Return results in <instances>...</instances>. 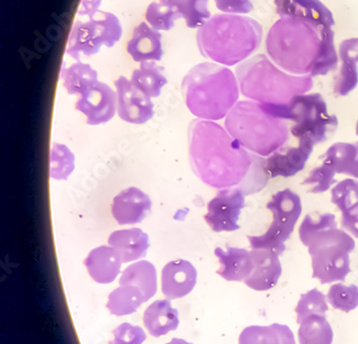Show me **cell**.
Instances as JSON below:
<instances>
[{"instance_id": "6da1fadb", "label": "cell", "mask_w": 358, "mask_h": 344, "mask_svg": "<svg viewBox=\"0 0 358 344\" xmlns=\"http://www.w3.org/2000/svg\"><path fill=\"white\" fill-rule=\"evenodd\" d=\"M189 157L200 181L217 189L259 193L269 175L266 159L251 153L213 121L195 120L189 127Z\"/></svg>"}, {"instance_id": "7a4b0ae2", "label": "cell", "mask_w": 358, "mask_h": 344, "mask_svg": "<svg viewBox=\"0 0 358 344\" xmlns=\"http://www.w3.org/2000/svg\"><path fill=\"white\" fill-rule=\"evenodd\" d=\"M196 40L203 57L233 67L247 61L261 47L263 27L252 17L215 14L198 28Z\"/></svg>"}, {"instance_id": "3957f363", "label": "cell", "mask_w": 358, "mask_h": 344, "mask_svg": "<svg viewBox=\"0 0 358 344\" xmlns=\"http://www.w3.org/2000/svg\"><path fill=\"white\" fill-rule=\"evenodd\" d=\"M239 83L231 69L220 64L194 66L182 81L186 107L194 117L205 121H220L239 99Z\"/></svg>"}, {"instance_id": "277c9868", "label": "cell", "mask_w": 358, "mask_h": 344, "mask_svg": "<svg viewBox=\"0 0 358 344\" xmlns=\"http://www.w3.org/2000/svg\"><path fill=\"white\" fill-rule=\"evenodd\" d=\"M236 77L242 95L268 105H289L295 96L303 95L313 87V77L284 73L264 54L239 64Z\"/></svg>"}, {"instance_id": "5b68a950", "label": "cell", "mask_w": 358, "mask_h": 344, "mask_svg": "<svg viewBox=\"0 0 358 344\" xmlns=\"http://www.w3.org/2000/svg\"><path fill=\"white\" fill-rule=\"evenodd\" d=\"M321 34L306 22L282 17L268 31V55L289 75H310L321 48Z\"/></svg>"}, {"instance_id": "8992f818", "label": "cell", "mask_w": 358, "mask_h": 344, "mask_svg": "<svg viewBox=\"0 0 358 344\" xmlns=\"http://www.w3.org/2000/svg\"><path fill=\"white\" fill-rule=\"evenodd\" d=\"M225 128L242 147L262 157L270 156L289 141V126L262 103L240 100L227 114Z\"/></svg>"}, {"instance_id": "52a82bcc", "label": "cell", "mask_w": 358, "mask_h": 344, "mask_svg": "<svg viewBox=\"0 0 358 344\" xmlns=\"http://www.w3.org/2000/svg\"><path fill=\"white\" fill-rule=\"evenodd\" d=\"M262 105L273 117L294 122L292 135L298 141L311 142L313 145L331 139L339 125L338 117L329 114L320 93L295 96L289 105Z\"/></svg>"}, {"instance_id": "ba28073f", "label": "cell", "mask_w": 358, "mask_h": 344, "mask_svg": "<svg viewBox=\"0 0 358 344\" xmlns=\"http://www.w3.org/2000/svg\"><path fill=\"white\" fill-rule=\"evenodd\" d=\"M312 258V277L322 284L345 281L351 271L350 253L355 249L353 238L338 226L331 227L315 236L309 245Z\"/></svg>"}, {"instance_id": "9c48e42d", "label": "cell", "mask_w": 358, "mask_h": 344, "mask_svg": "<svg viewBox=\"0 0 358 344\" xmlns=\"http://www.w3.org/2000/svg\"><path fill=\"white\" fill-rule=\"evenodd\" d=\"M121 22L111 12L99 11L87 21L73 24L68 39L66 52L77 62L81 56H93L101 47L112 48L121 39Z\"/></svg>"}, {"instance_id": "30bf717a", "label": "cell", "mask_w": 358, "mask_h": 344, "mask_svg": "<svg viewBox=\"0 0 358 344\" xmlns=\"http://www.w3.org/2000/svg\"><path fill=\"white\" fill-rule=\"evenodd\" d=\"M267 209L273 215V221L264 235L248 236L252 250H269L281 255L286 250V240L291 237L299 220L303 205L298 194L285 189L272 196Z\"/></svg>"}, {"instance_id": "8fae6325", "label": "cell", "mask_w": 358, "mask_h": 344, "mask_svg": "<svg viewBox=\"0 0 358 344\" xmlns=\"http://www.w3.org/2000/svg\"><path fill=\"white\" fill-rule=\"evenodd\" d=\"M245 207V198L239 189H220L208 203V212L203 217L215 233H231L239 229L240 214Z\"/></svg>"}, {"instance_id": "7c38bea8", "label": "cell", "mask_w": 358, "mask_h": 344, "mask_svg": "<svg viewBox=\"0 0 358 344\" xmlns=\"http://www.w3.org/2000/svg\"><path fill=\"white\" fill-rule=\"evenodd\" d=\"M117 94V114L127 123L141 125L154 117L151 98L137 89L131 80L121 77L114 81Z\"/></svg>"}, {"instance_id": "4fadbf2b", "label": "cell", "mask_w": 358, "mask_h": 344, "mask_svg": "<svg viewBox=\"0 0 358 344\" xmlns=\"http://www.w3.org/2000/svg\"><path fill=\"white\" fill-rule=\"evenodd\" d=\"M76 109L87 117L89 125L107 123L117 112V94L108 84L98 81L80 95Z\"/></svg>"}, {"instance_id": "5bb4252c", "label": "cell", "mask_w": 358, "mask_h": 344, "mask_svg": "<svg viewBox=\"0 0 358 344\" xmlns=\"http://www.w3.org/2000/svg\"><path fill=\"white\" fill-rule=\"evenodd\" d=\"M275 11L280 17H289L306 22L317 31L333 29V13L320 0H275Z\"/></svg>"}, {"instance_id": "9a60e30c", "label": "cell", "mask_w": 358, "mask_h": 344, "mask_svg": "<svg viewBox=\"0 0 358 344\" xmlns=\"http://www.w3.org/2000/svg\"><path fill=\"white\" fill-rule=\"evenodd\" d=\"M311 142L298 141V147H282L266 159V170L270 178H289L305 168L313 152Z\"/></svg>"}, {"instance_id": "2e32d148", "label": "cell", "mask_w": 358, "mask_h": 344, "mask_svg": "<svg viewBox=\"0 0 358 344\" xmlns=\"http://www.w3.org/2000/svg\"><path fill=\"white\" fill-rule=\"evenodd\" d=\"M152 201L138 187H128L113 198L111 212L120 225L141 223L151 212Z\"/></svg>"}, {"instance_id": "e0dca14e", "label": "cell", "mask_w": 358, "mask_h": 344, "mask_svg": "<svg viewBox=\"0 0 358 344\" xmlns=\"http://www.w3.org/2000/svg\"><path fill=\"white\" fill-rule=\"evenodd\" d=\"M197 282V270L185 259L169 261L162 271V291L167 299L189 295Z\"/></svg>"}, {"instance_id": "ac0fdd59", "label": "cell", "mask_w": 358, "mask_h": 344, "mask_svg": "<svg viewBox=\"0 0 358 344\" xmlns=\"http://www.w3.org/2000/svg\"><path fill=\"white\" fill-rule=\"evenodd\" d=\"M254 269L245 284L257 292L269 291L279 282L282 275V265L279 255L269 250H252Z\"/></svg>"}, {"instance_id": "d6986e66", "label": "cell", "mask_w": 358, "mask_h": 344, "mask_svg": "<svg viewBox=\"0 0 358 344\" xmlns=\"http://www.w3.org/2000/svg\"><path fill=\"white\" fill-rule=\"evenodd\" d=\"M126 51L137 63L161 61L164 55L161 33L147 22H141L128 40Z\"/></svg>"}, {"instance_id": "ffe728a7", "label": "cell", "mask_w": 358, "mask_h": 344, "mask_svg": "<svg viewBox=\"0 0 358 344\" xmlns=\"http://www.w3.org/2000/svg\"><path fill=\"white\" fill-rule=\"evenodd\" d=\"M341 67L334 82L336 96H347L358 84V38L343 40L339 47Z\"/></svg>"}, {"instance_id": "44dd1931", "label": "cell", "mask_w": 358, "mask_h": 344, "mask_svg": "<svg viewBox=\"0 0 358 344\" xmlns=\"http://www.w3.org/2000/svg\"><path fill=\"white\" fill-rule=\"evenodd\" d=\"M122 258L117 250L100 245L90 252L84 261L90 275L99 284L112 283L121 271Z\"/></svg>"}, {"instance_id": "7402d4cb", "label": "cell", "mask_w": 358, "mask_h": 344, "mask_svg": "<svg viewBox=\"0 0 358 344\" xmlns=\"http://www.w3.org/2000/svg\"><path fill=\"white\" fill-rule=\"evenodd\" d=\"M214 254L221 265L217 273L227 281H245L251 275L254 269V261L251 252L248 250L239 248L223 250L217 248Z\"/></svg>"}, {"instance_id": "603a6c76", "label": "cell", "mask_w": 358, "mask_h": 344, "mask_svg": "<svg viewBox=\"0 0 358 344\" xmlns=\"http://www.w3.org/2000/svg\"><path fill=\"white\" fill-rule=\"evenodd\" d=\"M108 243L117 250L123 263H131L145 257L150 248L149 236L140 228L113 231Z\"/></svg>"}, {"instance_id": "cb8c5ba5", "label": "cell", "mask_w": 358, "mask_h": 344, "mask_svg": "<svg viewBox=\"0 0 358 344\" xmlns=\"http://www.w3.org/2000/svg\"><path fill=\"white\" fill-rule=\"evenodd\" d=\"M143 322L149 333L159 338L179 326V313L173 309L169 299L157 300L145 310Z\"/></svg>"}, {"instance_id": "d4e9b609", "label": "cell", "mask_w": 358, "mask_h": 344, "mask_svg": "<svg viewBox=\"0 0 358 344\" xmlns=\"http://www.w3.org/2000/svg\"><path fill=\"white\" fill-rule=\"evenodd\" d=\"M121 285H131L141 292L145 303L157 291V275L153 264L140 261L126 268L120 279Z\"/></svg>"}, {"instance_id": "484cf974", "label": "cell", "mask_w": 358, "mask_h": 344, "mask_svg": "<svg viewBox=\"0 0 358 344\" xmlns=\"http://www.w3.org/2000/svg\"><path fill=\"white\" fill-rule=\"evenodd\" d=\"M321 159H323V163L331 165L336 173L358 179V141L334 143Z\"/></svg>"}, {"instance_id": "4316f807", "label": "cell", "mask_w": 358, "mask_h": 344, "mask_svg": "<svg viewBox=\"0 0 358 344\" xmlns=\"http://www.w3.org/2000/svg\"><path fill=\"white\" fill-rule=\"evenodd\" d=\"M163 69L156 62H145L131 73V82L150 98L159 97L164 86L168 83Z\"/></svg>"}, {"instance_id": "83f0119b", "label": "cell", "mask_w": 358, "mask_h": 344, "mask_svg": "<svg viewBox=\"0 0 358 344\" xmlns=\"http://www.w3.org/2000/svg\"><path fill=\"white\" fill-rule=\"evenodd\" d=\"M64 87L70 95H81L98 82V73L89 64L77 62L62 69Z\"/></svg>"}, {"instance_id": "f1b7e54d", "label": "cell", "mask_w": 358, "mask_h": 344, "mask_svg": "<svg viewBox=\"0 0 358 344\" xmlns=\"http://www.w3.org/2000/svg\"><path fill=\"white\" fill-rule=\"evenodd\" d=\"M143 303L145 299L139 289L131 285H121L110 294L107 308L113 315L123 317L135 313Z\"/></svg>"}, {"instance_id": "f546056e", "label": "cell", "mask_w": 358, "mask_h": 344, "mask_svg": "<svg viewBox=\"0 0 358 344\" xmlns=\"http://www.w3.org/2000/svg\"><path fill=\"white\" fill-rule=\"evenodd\" d=\"M300 344H331L334 331L323 315H311L300 324L298 331Z\"/></svg>"}, {"instance_id": "4dcf8cb0", "label": "cell", "mask_w": 358, "mask_h": 344, "mask_svg": "<svg viewBox=\"0 0 358 344\" xmlns=\"http://www.w3.org/2000/svg\"><path fill=\"white\" fill-rule=\"evenodd\" d=\"M175 8L189 28H200L211 17L209 0H164Z\"/></svg>"}, {"instance_id": "1f68e13d", "label": "cell", "mask_w": 358, "mask_h": 344, "mask_svg": "<svg viewBox=\"0 0 358 344\" xmlns=\"http://www.w3.org/2000/svg\"><path fill=\"white\" fill-rule=\"evenodd\" d=\"M321 36V48H320L319 55L315 59V63L312 67L311 73H310L311 77L327 75L328 73L337 69L338 62H339L335 43H334L335 34L333 29L322 31Z\"/></svg>"}, {"instance_id": "d6a6232c", "label": "cell", "mask_w": 358, "mask_h": 344, "mask_svg": "<svg viewBox=\"0 0 358 344\" xmlns=\"http://www.w3.org/2000/svg\"><path fill=\"white\" fill-rule=\"evenodd\" d=\"M178 19H181V17L177 10L164 0H154L153 3L148 6L145 11V21L159 31H170Z\"/></svg>"}, {"instance_id": "836d02e7", "label": "cell", "mask_w": 358, "mask_h": 344, "mask_svg": "<svg viewBox=\"0 0 358 344\" xmlns=\"http://www.w3.org/2000/svg\"><path fill=\"white\" fill-rule=\"evenodd\" d=\"M75 170V155L66 145L54 143L50 157V175L57 181L67 180Z\"/></svg>"}, {"instance_id": "e575fe53", "label": "cell", "mask_w": 358, "mask_h": 344, "mask_svg": "<svg viewBox=\"0 0 358 344\" xmlns=\"http://www.w3.org/2000/svg\"><path fill=\"white\" fill-rule=\"evenodd\" d=\"M336 226H338V224L334 214L317 213V212L308 214L303 219V223L300 224V241L305 247H307L309 242L315 236L319 235L322 231H326L328 228L336 227Z\"/></svg>"}, {"instance_id": "d590c367", "label": "cell", "mask_w": 358, "mask_h": 344, "mask_svg": "<svg viewBox=\"0 0 358 344\" xmlns=\"http://www.w3.org/2000/svg\"><path fill=\"white\" fill-rule=\"evenodd\" d=\"M328 311L327 300L325 295L319 289H314L308 293L300 296L296 313H297V323L301 324L307 317L311 315H323L326 317Z\"/></svg>"}, {"instance_id": "8d00e7d4", "label": "cell", "mask_w": 358, "mask_h": 344, "mask_svg": "<svg viewBox=\"0 0 358 344\" xmlns=\"http://www.w3.org/2000/svg\"><path fill=\"white\" fill-rule=\"evenodd\" d=\"M331 307L343 312H351L358 307V287L356 285L334 284L327 295Z\"/></svg>"}, {"instance_id": "74e56055", "label": "cell", "mask_w": 358, "mask_h": 344, "mask_svg": "<svg viewBox=\"0 0 358 344\" xmlns=\"http://www.w3.org/2000/svg\"><path fill=\"white\" fill-rule=\"evenodd\" d=\"M335 175V169L331 165L323 163L310 171L309 175L303 180L301 185L307 186L309 193H325L334 184L337 183Z\"/></svg>"}, {"instance_id": "f35d334b", "label": "cell", "mask_w": 358, "mask_h": 344, "mask_svg": "<svg viewBox=\"0 0 358 344\" xmlns=\"http://www.w3.org/2000/svg\"><path fill=\"white\" fill-rule=\"evenodd\" d=\"M331 203L340 212H345L358 205V181L345 179L331 189Z\"/></svg>"}, {"instance_id": "ab89813d", "label": "cell", "mask_w": 358, "mask_h": 344, "mask_svg": "<svg viewBox=\"0 0 358 344\" xmlns=\"http://www.w3.org/2000/svg\"><path fill=\"white\" fill-rule=\"evenodd\" d=\"M239 344H279V336L271 325L250 326L240 335Z\"/></svg>"}, {"instance_id": "60d3db41", "label": "cell", "mask_w": 358, "mask_h": 344, "mask_svg": "<svg viewBox=\"0 0 358 344\" xmlns=\"http://www.w3.org/2000/svg\"><path fill=\"white\" fill-rule=\"evenodd\" d=\"M147 339L145 331L139 326L121 324L113 331V340L110 344H142Z\"/></svg>"}, {"instance_id": "b9f144b4", "label": "cell", "mask_w": 358, "mask_h": 344, "mask_svg": "<svg viewBox=\"0 0 358 344\" xmlns=\"http://www.w3.org/2000/svg\"><path fill=\"white\" fill-rule=\"evenodd\" d=\"M220 11L226 14H248L253 10L250 0H214Z\"/></svg>"}, {"instance_id": "7bdbcfd3", "label": "cell", "mask_w": 358, "mask_h": 344, "mask_svg": "<svg viewBox=\"0 0 358 344\" xmlns=\"http://www.w3.org/2000/svg\"><path fill=\"white\" fill-rule=\"evenodd\" d=\"M341 214V227L358 239V205Z\"/></svg>"}, {"instance_id": "ee69618b", "label": "cell", "mask_w": 358, "mask_h": 344, "mask_svg": "<svg viewBox=\"0 0 358 344\" xmlns=\"http://www.w3.org/2000/svg\"><path fill=\"white\" fill-rule=\"evenodd\" d=\"M103 0H81L78 9V14L81 17H94L97 12H99L100 6Z\"/></svg>"}, {"instance_id": "f6af8a7d", "label": "cell", "mask_w": 358, "mask_h": 344, "mask_svg": "<svg viewBox=\"0 0 358 344\" xmlns=\"http://www.w3.org/2000/svg\"><path fill=\"white\" fill-rule=\"evenodd\" d=\"M271 326L279 336V344H296L293 331L289 329V327L277 323L272 324Z\"/></svg>"}, {"instance_id": "bcb514c9", "label": "cell", "mask_w": 358, "mask_h": 344, "mask_svg": "<svg viewBox=\"0 0 358 344\" xmlns=\"http://www.w3.org/2000/svg\"><path fill=\"white\" fill-rule=\"evenodd\" d=\"M167 344H192L189 343V342L185 341V340L183 339H177V338H173L171 341L169 342V343Z\"/></svg>"}, {"instance_id": "7dc6e473", "label": "cell", "mask_w": 358, "mask_h": 344, "mask_svg": "<svg viewBox=\"0 0 358 344\" xmlns=\"http://www.w3.org/2000/svg\"><path fill=\"white\" fill-rule=\"evenodd\" d=\"M356 135L358 136V120H357V123H356Z\"/></svg>"}]
</instances>
